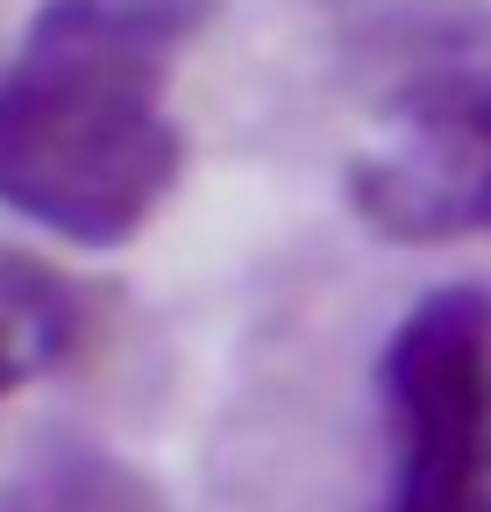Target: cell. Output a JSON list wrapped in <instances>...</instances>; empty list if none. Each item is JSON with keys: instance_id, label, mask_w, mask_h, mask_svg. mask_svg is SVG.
<instances>
[{"instance_id": "obj_5", "label": "cell", "mask_w": 491, "mask_h": 512, "mask_svg": "<svg viewBox=\"0 0 491 512\" xmlns=\"http://www.w3.org/2000/svg\"><path fill=\"white\" fill-rule=\"evenodd\" d=\"M0 512H171L164 491L100 441H50L0 484Z\"/></svg>"}, {"instance_id": "obj_3", "label": "cell", "mask_w": 491, "mask_h": 512, "mask_svg": "<svg viewBox=\"0 0 491 512\" xmlns=\"http://www.w3.org/2000/svg\"><path fill=\"white\" fill-rule=\"evenodd\" d=\"M378 420V512H491V285H435L392 320Z\"/></svg>"}, {"instance_id": "obj_2", "label": "cell", "mask_w": 491, "mask_h": 512, "mask_svg": "<svg viewBox=\"0 0 491 512\" xmlns=\"http://www.w3.org/2000/svg\"><path fill=\"white\" fill-rule=\"evenodd\" d=\"M371 143L342 171L356 221L427 249L491 228V15H406L371 64Z\"/></svg>"}, {"instance_id": "obj_1", "label": "cell", "mask_w": 491, "mask_h": 512, "mask_svg": "<svg viewBox=\"0 0 491 512\" xmlns=\"http://www.w3.org/2000/svg\"><path fill=\"white\" fill-rule=\"evenodd\" d=\"M214 0H36L0 57V207L72 249L136 242L186 171L171 64Z\"/></svg>"}, {"instance_id": "obj_4", "label": "cell", "mask_w": 491, "mask_h": 512, "mask_svg": "<svg viewBox=\"0 0 491 512\" xmlns=\"http://www.w3.org/2000/svg\"><path fill=\"white\" fill-rule=\"evenodd\" d=\"M86 335V299L43 256L0 249V399L50 377Z\"/></svg>"}]
</instances>
